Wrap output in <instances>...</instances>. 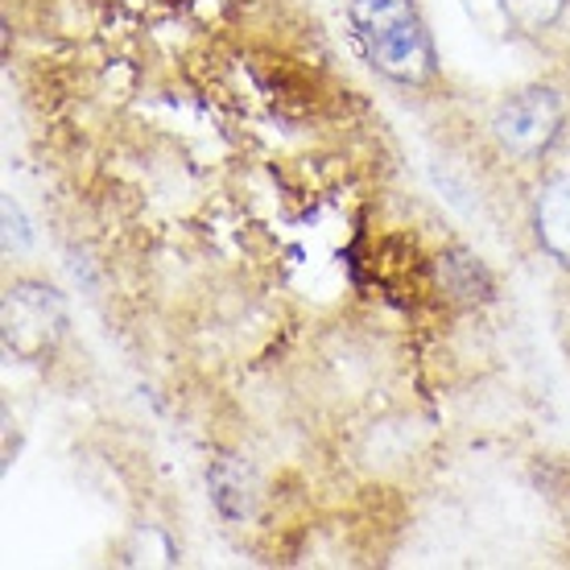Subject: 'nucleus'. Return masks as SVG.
Wrapping results in <instances>:
<instances>
[{
    "instance_id": "f257e3e1",
    "label": "nucleus",
    "mask_w": 570,
    "mask_h": 570,
    "mask_svg": "<svg viewBox=\"0 0 570 570\" xmlns=\"http://www.w3.org/2000/svg\"><path fill=\"white\" fill-rule=\"evenodd\" d=\"M352 29L372 67L397 83H422L434 71V50L410 0H352Z\"/></svg>"
},
{
    "instance_id": "f03ea898",
    "label": "nucleus",
    "mask_w": 570,
    "mask_h": 570,
    "mask_svg": "<svg viewBox=\"0 0 570 570\" xmlns=\"http://www.w3.org/2000/svg\"><path fill=\"white\" fill-rule=\"evenodd\" d=\"M67 327V306L46 285H13L4 298V347L21 360H42Z\"/></svg>"
},
{
    "instance_id": "7ed1b4c3",
    "label": "nucleus",
    "mask_w": 570,
    "mask_h": 570,
    "mask_svg": "<svg viewBox=\"0 0 570 570\" xmlns=\"http://www.w3.org/2000/svg\"><path fill=\"white\" fill-rule=\"evenodd\" d=\"M497 141L517 157H538L554 145L558 129H562V104L550 87H529L521 96L504 104L492 120Z\"/></svg>"
},
{
    "instance_id": "20e7f679",
    "label": "nucleus",
    "mask_w": 570,
    "mask_h": 570,
    "mask_svg": "<svg viewBox=\"0 0 570 570\" xmlns=\"http://www.w3.org/2000/svg\"><path fill=\"white\" fill-rule=\"evenodd\" d=\"M533 228L538 240L554 261L570 265V174L550 178L538 190V207H533Z\"/></svg>"
},
{
    "instance_id": "39448f33",
    "label": "nucleus",
    "mask_w": 570,
    "mask_h": 570,
    "mask_svg": "<svg viewBox=\"0 0 570 570\" xmlns=\"http://www.w3.org/2000/svg\"><path fill=\"white\" fill-rule=\"evenodd\" d=\"M439 277L459 302H484L492 294V277H488L484 265L471 253H446L439 261Z\"/></svg>"
},
{
    "instance_id": "423d86ee",
    "label": "nucleus",
    "mask_w": 570,
    "mask_h": 570,
    "mask_svg": "<svg viewBox=\"0 0 570 570\" xmlns=\"http://www.w3.org/2000/svg\"><path fill=\"white\" fill-rule=\"evenodd\" d=\"M212 497L219 504V513L224 517H248L253 509V497H248V471L240 463H232V459H219L212 468Z\"/></svg>"
},
{
    "instance_id": "0eeeda50",
    "label": "nucleus",
    "mask_w": 570,
    "mask_h": 570,
    "mask_svg": "<svg viewBox=\"0 0 570 570\" xmlns=\"http://www.w3.org/2000/svg\"><path fill=\"white\" fill-rule=\"evenodd\" d=\"M562 9H567V0H500V17L513 29H525V33L558 21Z\"/></svg>"
}]
</instances>
